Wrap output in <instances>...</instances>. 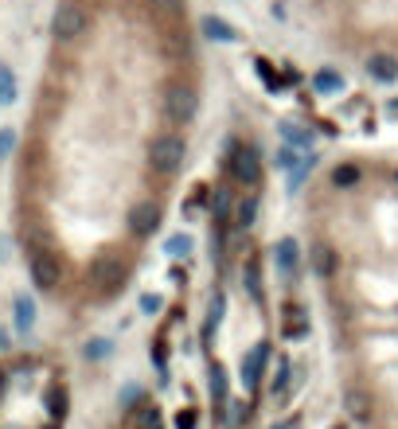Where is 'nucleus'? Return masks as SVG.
<instances>
[{"instance_id":"nucleus-8","label":"nucleus","mask_w":398,"mask_h":429,"mask_svg":"<svg viewBox=\"0 0 398 429\" xmlns=\"http://www.w3.org/2000/svg\"><path fill=\"white\" fill-rule=\"evenodd\" d=\"M199 28H203V36L215 39V43H235V39H238V28H235V24H227L223 16H203Z\"/></svg>"},{"instance_id":"nucleus-22","label":"nucleus","mask_w":398,"mask_h":429,"mask_svg":"<svg viewBox=\"0 0 398 429\" xmlns=\"http://www.w3.org/2000/svg\"><path fill=\"white\" fill-rule=\"evenodd\" d=\"M176 429H195V414H192V410H180V418H176Z\"/></svg>"},{"instance_id":"nucleus-26","label":"nucleus","mask_w":398,"mask_h":429,"mask_svg":"<svg viewBox=\"0 0 398 429\" xmlns=\"http://www.w3.org/2000/svg\"><path fill=\"white\" fill-rule=\"evenodd\" d=\"M336 429H340V425H336Z\"/></svg>"},{"instance_id":"nucleus-20","label":"nucleus","mask_w":398,"mask_h":429,"mask_svg":"<svg viewBox=\"0 0 398 429\" xmlns=\"http://www.w3.org/2000/svg\"><path fill=\"white\" fill-rule=\"evenodd\" d=\"M156 422H160L156 406H141V414H137V429H156Z\"/></svg>"},{"instance_id":"nucleus-9","label":"nucleus","mask_w":398,"mask_h":429,"mask_svg":"<svg viewBox=\"0 0 398 429\" xmlns=\"http://www.w3.org/2000/svg\"><path fill=\"white\" fill-rule=\"evenodd\" d=\"M344 410H347L352 422H367V418H371V398L363 391H347L344 394Z\"/></svg>"},{"instance_id":"nucleus-25","label":"nucleus","mask_w":398,"mask_h":429,"mask_svg":"<svg viewBox=\"0 0 398 429\" xmlns=\"http://www.w3.org/2000/svg\"><path fill=\"white\" fill-rule=\"evenodd\" d=\"M394 180H398V172H394Z\"/></svg>"},{"instance_id":"nucleus-18","label":"nucleus","mask_w":398,"mask_h":429,"mask_svg":"<svg viewBox=\"0 0 398 429\" xmlns=\"http://www.w3.org/2000/svg\"><path fill=\"white\" fill-rule=\"evenodd\" d=\"M211 394H215V402H227V371L215 363V371H211Z\"/></svg>"},{"instance_id":"nucleus-11","label":"nucleus","mask_w":398,"mask_h":429,"mask_svg":"<svg viewBox=\"0 0 398 429\" xmlns=\"http://www.w3.org/2000/svg\"><path fill=\"white\" fill-rule=\"evenodd\" d=\"M230 207H235V192H230V187H215V203H211L215 222H227Z\"/></svg>"},{"instance_id":"nucleus-21","label":"nucleus","mask_w":398,"mask_h":429,"mask_svg":"<svg viewBox=\"0 0 398 429\" xmlns=\"http://www.w3.org/2000/svg\"><path fill=\"white\" fill-rule=\"evenodd\" d=\"M285 375H289V359H281V363H277V375H273V383H270V394H273V398L285 391Z\"/></svg>"},{"instance_id":"nucleus-5","label":"nucleus","mask_w":398,"mask_h":429,"mask_svg":"<svg viewBox=\"0 0 398 429\" xmlns=\"http://www.w3.org/2000/svg\"><path fill=\"white\" fill-rule=\"evenodd\" d=\"M367 74H371L375 82H394V78H398V55H391V51H371Z\"/></svg>"},{"instance_id":"nucleus-13","label":"nucleus","mask_w":398,"mask_h":429,"mask_svg":"<svg viewBox=\"0 0 398 429\" xmlns=\"http://www.w3.org/2000/svg\"><path fill=\"white\" fill-rule=\"evenodd\" d=\"M312 266H317L320 277H332V274H336V258H332L328 246H317V250H312Z\"/></svg>"},{"instance_id":"nucleus-10","label":"nucleus","mask_w":398,"mask_h":429,"mask_svg":"<svg viewBox=\"0 0 398 429\" xmlns=\"http://www.w3.org/2000/svg\"><path fill=\"white\" fill-rule=\"evenodd\" d=\"M254 219H258V195L246 192L243 200H238V207H235V227L246 230V227H254Z\"/></svg>"},{"instance_id":"nucleus-12","label":"nucleus","mask_w":398,"mask_h":429,"mask_svg":"<svg viewBox=\"0 0 398 429\" xmlns=\"http://www.w3.org/2000/svg\"><path fill=\"white\" fill-rule=\"evenodd\" d=\"M312 86H317L320 94H336V90H344V74H336V71H320L317 78H312Z\"/></svg>"},{"instance_id":"nucleus-3","label":"nucleus","mask_w":398,"mask_h":429,"mask_svg":"<svg viewBox=\"0 0 398 429\" xmlns=\"http://www.w3.org/2000/svg\"><path fill=\"white\" fill-rule=\"evenodd\" d=\"M230 172H235L238 184L258 187V184H262V160H258V148H254V145H238V148H235V160H230Z\"/></svg>"},{"instance_id":"nucleus-1","label":"nucleus","mask_w":398,"mask_h":429,"mask_svg":"<svg viewBox=\"0 0 398 429\" xmlns=\"http://www.w3.org/2000/svg\"><path fill=\"white\" fill-rule=\"evenodd\" d=\"M184 156H188V145H184V137H176V133H156L153 141H148V168H153L156 176H176V172L184 168Z\"/></svg>"},{"instance_id":"nucleus-4","label":"nucleus","mask_w":398,"mask_h":429,"mask_svg":"<svg viewBox=\"0 0 398 429\" xmlns=\"http://www.w3.org/2000/svg\"><path fill=\"white\" fill-rule=\"evenodd\" d=\"M164 113H168L176 125H184V121L195 118V94L188 86H172L168 94H164Z\"/></svg>"},{"instance_id":"nucleus-2","label":"nucleus","mask_w":398,"mask_h":429,"mask_svg":"<svg viewBox=\"0 0 398 429\" xmlns=\"http://www.w3.org/2000/svg\"><path fill=\"white\" fill-rule=\"evenodd\" d=\"M160 227V203L156 200H137V203H129V211H126V230L133 238H148L153 230Z\"/></svg>"},{"instance_id":"nucleus-15","label":"nucleus","mask_w":398,"mask_h":429,"mask_svg":"<svg viewBox=\"0 0 398 429\" xmlns=\"http://www.w3.org/2000/svg\"><path fill=\"white\" fill-rule=\"evenodd\" d=\"M281 137H285V145H293V148H309L312 145V133H305L301 125H281Z\"/></svg>"},{"instance_id":"nucleus-16","label":"nucleus","mask_w":398,"mask_h":429,"mask_svg":"<svg viewBox=\"0 0 398 429\" xmlns=\"http://www.w3.org/2000/svg\"><path fill=\"white\" fill-rule=\"evenodd\" d=\"M164 250H168V258H188V254H192V238H188V234H172L168 242H164Z\"/></svg>"},{"instance_id":"nucleus-6","label":"nucleus","mask_w":398,"mask_h":429,"mask_svg":"<svg viewBox=\"0 0 398 429\" xmlns=\"http://www.w3.org/2000/svg\"><path fill=\"white\" fill-rule=\"evenodd\" d=\"M265 363H270V343H254L250 356L243 359V378H246V386H258Z\"/></svg>"},{"instance_id":"nucleus-24","label":"nucleus","mask_w":398,"mask_h":429,"mask_svg":"<svg viewBox=\"0 0 398 429\" xmlns=\"http://www.w3.org/2000/svg\"><path fill=\"white\" fill-rule=\"evenodd\" d=\"M273 429H293V422H281V425H273Z\"/></svg>"},{"instance_id":"nucleus-17","label":"nucleus","mask_w":398,"mask_h":429,"mask_svg":"<svg viewBox=\"0 0 398 429\" xmlns=\"http://www.w3.org/2000/svg\"><path fill=\"white\" fill-rule=\"evenodd\" d=\"M246 289H250L254 301H262V274H258V262H246Z\"/></svg>"},{"instance_id":"nucleus-7","label":"nucleus","mask_w":398,"mask_h":429,"mask_svg":"<svg viewBox=\"0 0 398 429\" xmlns=\"http://www.w3.org/2000/svg\"><path fill=\"white\" fill-rule=\"evenodd\" d=\"M273 254H277V269H281V274L293 277L297 266H301V246H297V238L285 234V238L277 242V250H273Z\"/></svg>"},{"instance_id":"nucleus-23","label":"nucleus","mask_w":398,"mask_h":429,"mask_svg":"<svg viewBox=\"0 0 398 429\" xmlns=\"http://www.w3.org/2000/svg\"><path fill=\"white\" fill-rule=\"evenodd\" d=\"M141 309H145V312H160V296H141Z\"/></svg>"},{"instance_id":"nucleus-14","label":"nucleus","mask_w":398,"mask_h":429,"mask_svg":"<svg viewBox=\"0 0 398 429\" xmlns=\"http://www.w3.org/2000/svg\"><path fill=\"white\" fill-rule=\"evenodd\" d=\"M277 168H281V172H297V168H301V148L281 145V148H277Z\"/></svg>"},{"instance_id":"nucleus-19","label":"nucleus","mask_w":398,"mask_h":429,"mask_svg":"<svg viewBox=\"0 0 398 429\" xmlns=\"http://www.w3.org/2000/svg\"><path fill=\"white\" fill-rule=\"evenodd\" d=\"M355 180H359V168H352V164H344V168L332 172V184H336V187H352Z\"/></svg>"}]
</instances>
